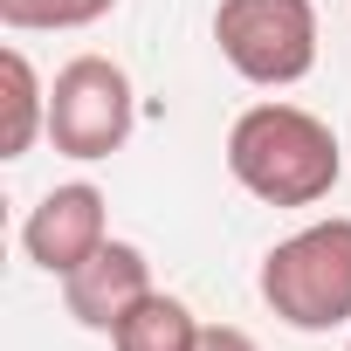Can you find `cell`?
I'll return each instance as SVG.
<instances>
[{"label": "cell", "mask_w": 351, "mask_h": 351, "mask_svg": "<svg viewBox=\"0 0 351 351\" xmlns=\"http://www.w3.org/2000/svg\"><path fill=\"white\" fill-rule=\"evenodd\" d=\"M138 131V90L124 76V62L110 56H76L56 69L49 83V145L76 165H97L110 152H124Z\"/></svg>", "instance_id": "277c9868"}, {"label": "cell", "mask_w": 351, "mask_h": 351, "mask_svg": "<svg viewBox=\"0 0 351 351\" xmlns=\"http://www.w3.org/2000/svg\"><path fill=\"white\" fill-rule=\"evenodd\" d=\"M214 49L241 83L289 90L317 69V8L310 0H221Z\"/></svg>", "instance_id": "3957f363"}, {"label": "cell", "mask_w": 351, "mask_h": 351, "mask_svg": "<svg viewBox=\"0 0 351 351\" xmlns=\"http://www.w3.org/2000/svg\"><path fill=\"white\" fill-rule=\"evenodd\" d=\"M110 241V221H104V193L90 180H69V186H49L28 221H21V255L42 269V276H76L97 248Z\"/></svg>", "instance_id": "5b68a950"}, {"label": "cell", "mask_w": 351, "mask_h": 351, "mask_svg": "<svg viewBox=\"0 0 351 351\" xmlns=\"http://www.w3.org/2000/svg\"><path fill=\"white\" fill-rule=\"evenodd\" d=\"M228 172L262 207H317L344 180V152L317 110L269 97L228 124Z\"/></svg>", "instance_id": "6da1fadb"}, {"label": "cell", "mask_w": 351, "mask_h": 351, "mask_svg": "<svg viewBox=\"0 0 351 351\" xmlns=\"http://www.w3.org/2000/svg\"><path fill=\"white\" fill-rule=\"evenodd\" d=\"M117 8V0H0V21H8V28H90V21H104Z\"/></svg>", "instance_id": "9c48e42d"}, {"label": "cell", "mask_w": 351, "mask_h": 351, "mask_svg": "<svg viewBox=\"0 0 351 351\" xmlns=\"http://www.w3.org/2000/svg\"><path fill=\"white\" fill-rule=\"evenodd\" d=\"M145 296H152V262L138 241H104L76 276H62V310L97 337H110L131 317V303H145Z\"/></svg>", "instance_id": "8992f818"}, {"label": "cell", "mask_w": 351, "mask_h": 351, "mask_svg": "<svg viewBox=\"0 0 351 351\" xmlns=\"http://www.w3.org/2000/svg\"><path fill=\"white\" fill-rule=\"evenodd\" d=\"M344 351H351V344H344Z\"/></svg>", "instance_id": "8fae6325"}, {"label": "cell", "mask_w": 351, "mask_h": 351, "mask_svg": "<svg viewBox=\"0 0 351 351\" xmlns=\"http://www.w3.org/2000/svg\"><path fill=\"white\" fill-rule=\"evenodd\" d=\"M255 289L289 330H344L351 324V221L330 214L282 234L262 255Z\"/></svg>", "instance_id": "7a4b0ae2"}, {"label": "cell", "mask_w": 351, "mask_h": 351, "mask_svg": "<svg viewBox=\"0 0 351 351\" xmlns=\"http://www.w3.org/2000/svg\"><path fill=\"white\" fill-rule=\"evenodd\" d=\"M0 83H8V131H0V158H28L35 138H49V83L35 76V62L21 49L0 56Z\"/></svg>", "instance_id": "ba28073f"}, {"label": "cell", "mask_w": 351, "mask_h": 351, "mask_svg": "<svg viewBox=\"0 0 351 351\" xmlns=\"http://www.w3.org/2000/svg\"><path fill=\"white\" fill-rule=\"evenodd\" d=\"M200 317L186 296H165L152 289L145 303H131V317L110 330V351H200Z\"/></svg>", "instance_id": "52a82bcc"}, {"label": "cell", "mask_w": 351, "mask_h": 351, "mask_svg": "<svg viewBox=\"0 0 351 351\" xmlns=\"http://www.w3.org/2000/svg\"><path fill=\"white\" fill-rule=\"evenodd\" d=\"M200 351H255V337L234 330V324H207V330H200Z\"/></svg>", "instance_id": "30bf717a"}]
</instances>
